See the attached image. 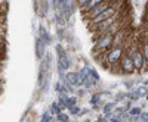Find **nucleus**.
<instances>
[{"mask_svg": "<svg viewBox=\"0 0 148 122\" xmlns=\"http://www.w3.org/2000/svg\"><path fill=\"white\" fill-rule=\"evenodd\" d=\"M114 44V34L111 32H105V34H101L98 37L96 43H95V52H104V50H108V49Z\"/></svg>", "mask_w": 148, "mask_h": 122, "instance_id": "1", "label": "nucleus"}, {"mask_svg": "<svg viewBox=\"0 0 148 122\" xmlns=\"http://www.w3.org/2000/svg\"><path fill=\"white\" fill-rule=\"evenodd\" d=\"M117 2V0H104L102 3H99V5H96L95 7H92L90 10H88V12H84V19H88V21H90L92 18H95V16H98L99 13H102L104 10H107L110 6H113L114 3Z\"/></svg>", "mask_w": 148, "mask_h": 122, "instance_id": "2", "label": "nucleus"}, {"mask_svg": "<svg viewBox=\"0 0 148 122\" xmlns=\"http://www.w3.org/2000/svg\"><path fill=\"white\" fill-rule=\"evenodd\" d=\"M119 13V6H116V5H113V6H110L107 10H104L102 13H99L98 16H95V18H92L90 21H89V25H96V24H99V22H102V21H105V19H108V18H111L113 15H117Z\"/></svg>", "mask_w": 148, "mask_h": 122, "instance_id": "3", "label": "nucleus"}, {"mask_svg": "<svg viewBox=\"0 0 148 122\" xmlns=\"http://www.w3.org/2000/svg\"><path fill=\"white\" fill-rule=\"evenodd\" d=\"M107 62L114 65L117 62H120V59L123 57V46H114V47H110L107 50Z\"/></svg>", "mask_w": 148, "mask_h": 122, "instance_id": "4", "label": "nucleus"}, {"mask_svg": "<svg viewBox=\"0 0 148 122\" xmlns=\"http://www.w3.org/2000/svg\"><path fill=\"white\" fill-rule=\"evenodd\" d=\"M130 57H132V60H133L135 68H136L138 71L144 69V66H145V63H147V60H145V57H144V55H142V50H138V49L133 46L132 50H130Z\"/></svg>", "mask_w": 148, "mask_h": 122, "instance_id": "5", "label": "nucleus"}, {"mask_svg": "<svg viewBox=\"0 0 148 122\" xmlns=\"http://www.w3.org/2000/svg\"><path fill=\"white\" fill-rule=\"evenodd\" d=\"M120 68H121V72H125V74H133V71L136 68L133 65L130 55H123V57L120 59Z\"/></svg>", "mask_w": 148, "mask_h": 122, "instance_id": "6", "label": "nucleus"}, {"mask_svg": "<svg viewBox=\"0 0 148 122\" xmlns=\"http://www.w3.org/2000/svg\"><path fill=\"white\" fill-rule=\"evenodd\" d=\"M56 52H58V65H61L62 68L68 69L71 66V60H70L68 55L65 53V50L61 46H56Z\"/></svg>", "mask_w": 148, "mask_h": 122, "instance_id": "7", "label": "nucleus"}, {"mask_svg": "<svg viewBox=\"0 0 148 122\" xmlns=\"http://www.w3.org/2000/svg\"><path fill=\"white\" fill-rule=\"evenodd\" d=\"M46 46L47 44L40 37H37V40H36V56L39 59H43L46 56Z\"/></svg>", "mask_w": 148, "mask_h": 122, "instance_id": "8", "label": "nucleus"}, {"mask_svg": "<svg viewBox=\"0 0 148 122\" xmlns=\"http://www.w3.org/2000/svg\"><path fill=\"white\" fill-rule=\"evenodd\" d=\"M65 82L70 85H79V75L77 72H67L65 74Z\"/></svg>", "mask_w": 148, "mask_h": 122, "instance_id": "9", "label": "nucleus"}, {"mask_svg": "<svg viewBox=\"0 0 148 122\" xmlns=\"http://www.w3.org/2000/svg\"><path fill=\"white\" fill-rule=\"evenodd\" d=\"M39 37H40L46 44L51 43V35H49V31H47L43 25H40V27H39Z\"/></svg>", "mask_w": 148, "mask_h": 122, "instance_id": "10", "label": "nucleus"}, {"mask_svg": "<svg viewBox=\"0 0 148 122\" xmlns=\"http://www.w3.org/2000/svg\"><path fill=\"white\" fill-rule=\"evenodd\" d=\"M102 2H104V0H89V2H88V3H86V5L82 7V10H83V12H88V10H90L92 7H95L96 5L102 3Z\"/></svg>", "mask_w": 148, "mask_h": 122, "instance_id": "11", "label": "nucleus"}, {"mask_svg": "<svg viewBox=\"0 0 148 122\" xmlns=\"http://www.w3.org/2000/svg\"><path fill=\"white\" fill-rule=\"evenodd\" d=\"M76 97H71V96H67V100H65V107H73V106H76Z\"/></svg>", "mask_w": 148, "mask_h": 122, "instance_id": "12", "label": "nucleus"}, {"mask_svg": "<svg viewBox=\"0 0 148 122\" xmlns=\"http://www.w3.org/2000/svg\"><path fill=\"white\" fill-rule=\"evenodd\" d=\"M114 107H116V103H107L104 106V115H108L114 111Z\"/></svg>", "mask_w": 148, "mask_h": 122, "instance_id": "13", "label": "nucleus"}, {"mask_svg": "<svg viewBox=\"0 0 148 122\" xmlns=\"http://www.w3.org/2000/svg\"><path fill=\"white\" fill-rule=\"evenodd\" d=\"M51 107H52V109H51V112H52V113H55V115H58V113L61 112V103H59V102H58V103H56V102H55V103H52V106H51Z\"/></svg>", "mask_w": 148, "mask_h": 122, "instance_id": "14", "label": "nucleus"}, {"mask_svg": "<svg viewBox=\"0 0 148 122\" xmlns=\"http://www.w3.org/2000/svg\"><path fill=\"white\" fill-rule=\"evenodd\" d=\"M56 121H59V122H67V121H70V116H68L67 113L59 112V113L56 115Z\"/></svg>", "mask_w": 148, "mask_h": 122, "instance_id": "15", "label": "nucleus"}, {"mask_svg": "<svg viewBox=\"0 0 148 122\" xmlns=\"http://www.w3.org/2000/svg\"><path fill=\"white\" fill-rule=\"evenodd\" d=\"M142 55H144L147 63H148V43H144L142 44Z\"/></svg>", "mask_w": 148, "mask_h": 122, "instance_id": "16", "label": "nucleus"}, {"mask_svg": "<svg viewBox=\"0 0 148 122\" xmlns=\"http://www.w3.org/2000/svg\"><path fill=\"white\" fill-rule=\"evenodd\" d=\"M141 112H142V111H141L139 107H133V109H130L129 115H130V116H136V115L139 116V115H141Z\"/></svg>", "mask_w": 148, "mask_h": 122, "instance_id": "17", "label": "nucleus"}, {"mask_svg": "<svg viewBox=\"0 0 148 122\" xmlns=\"http://www.w3.org/2000/svg\"><path fill=\"white\" fill-rule=\"evenodd\" d=\"M136 94L141 97V96H147V94H148V91H147V88H145V87H139V88L136 90Z\"/></svg>", "mask_w": 148, "mask_h": 122, "instance_id": "18", "label": "nucleus"}, {"mask_svg": "<svg viewBox=\"0 0 148 122\" xmlns=\"http://www.w3.org/2000/svg\"><path fill=\"white\" fill-rule=\"evenodd\" d=\"M42 121H45V122L52 121V115H51V112H46V113H43V116H42Z\"/></svg>", "mask_w": 148, "mask_h": 122, "instance_id": "19", "label": "nucleus"}, {"mask_svg": "<svg viewBox=\"0 0 148 122\" xmlns=\"http://www.w3.org/2000/svg\"><path fill=\"white\" fill-rule=\"evenodd\" d=\"M99 99H101V94H93V97L90 99V103L92 104H96L98 102H99Z\"/></svg>", "mask_w": 148, "mask_h": 122, "instance_id": "20", "label": "nucleus"}, {"mask_svg": "<svg viewBox=\"0 0 148 122\" xmlns=\"http://www.w3.org/2000/svg\"><path fill=\"white\" fill-rule=\"evenodd\" d=\"M70 112H71L73 115H80V109H79L77 106H73V107H70Z\"/></svg>", "mask_w": 148, "mask_h": 122, "instance_id": "21", "label": "nucleus"}, {"mask_svg": "<svg viewBox=\"0 0 148 122\" xmlns=\"http://www.w3.org/2000/svg\"><path fill=\"white\" fill-rule=\"evenodd\" d=\"M138 119H139V121H144V122H147V121H148V113H147V112H144V113L141 112V115L138 116Z\"/></svg>", "mask_w": 148, "mask_h": 122, "instance_id": "22", "label": "nucleus"}, {"mask_svg": "<svg viewBox=\"0 0 148 122\" xmlns=\"http://www.w3.org/2000/svg\"><path fill=\"white\" fill-rule=\"evenodd\" d=\"M88 2H89V0H77V5H79L80 7H83V6H84L86 3H88Z\"/></svg>", "mask_w": 148, "mask_h": 122, "instance_id": "23", "label": "nucleus"}, {"mask_svg": "<svg viewBox=\"0 0 148 122\" xmlns=\"http://www.w3.org/2000/svg\"><path fill=\"white\" fill-rule=\"evenodd\" d=\"M2 47H3V46H0V49H2Z\"/></svg>", "mask_w": 148, "mask_h": 122, "instance_id": "24", "label": "nucleus"}, {"mask_svg": "<svg viewBox=\"0 0 148 122\" xmlns=\"http://www.w3.org/2000/svg\"><path fill=\"white\" fill-rule=\"evenodd\" d=\"M147 99H148V94H147Z\"/></svg>", "mask_w": 148, "mask_h": 122, "instance_id": "25", "label": "nucleus"}, {"mask_svg": "<svg viewBox=\"0 0 148 122\" xmlns=\"http://www.w3.org/2000/svg\"><path fill=\"white\" fill-rule=\"evenodd\" d=\"M147 85H148V81H147Z\"/></svg>", "mask_w": 148, "mask_h": 122, "instance_id": "26", "label": "nucleus"}, {"mask_svg": "<svg viewBox=\"0 0 148 122\" xmlns=\"http://www.w3.org/2000/svg\"><path fill=\"white\" fill-rule=\"evenodd\" d=\"M0 5H2V3H0Z\"/></svg>", "mask_w": 148, "mask_h": 122, "instance_id": "27", "label": "nucleus"}]
</instances>
